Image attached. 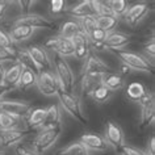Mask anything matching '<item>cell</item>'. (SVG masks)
I'll return each mask as SVG.
<instances>
[{"label":"cell","instance_id":"6da1fadb","mask_svg":"<svg viewBox=\"0 0 155 155\" xmlns=\"http://www.w3.org/2000/svg\"><path fill=\"white\" fill-rule=\"evenodd\" d=\"M57 96H58V99H59L62 108H63L71 117H74L78 122L82 124V125H87L88 117L83 112L82 103H80V100L78 96H75L72 92H66L63 90L58 91Z\"/></svg>","mask_w":155,"mask_h":155},{"label":"cell","instance_id":"7a4b0ae2","mask_svg":"<svg viewBox=\"0 0 155 155\" xmlns=\"http://www.w3.org/2000/svg\"><path fill=\"white\" fill-rule=\"evenodd\" d=\"M116 55L122 61L124 66H126L129 70H134V71H143V72H150L154 74V63H151L149 59L145 57L139 55L137 53L127 51V50H112Z\"/></svg>","mask_w":155,"mask_h":155},{"label":"cell","instance_id":"3957f363","mask_svg":"<svg viewBox=\"0 0 155 155\" xmlns=\"http://www.w3.org/2000/svg\"><path fill=\"white\" fill-rule=\"evenodd\" d=\"M54 68H55V78L61 86V90L71 92L75 87V75H74L67 61L55 54L54 55Z\"/></svg>","mask_w":155,"mask_h":155},{"label":"cell","instance_id":"277c9868","mask_svg":"<svg viewBox=\"0 0 155 155\" xmlns=\"http://www.w3.org/2000/svg\"><path fill=\"white\" fill-rule=\"evenodd\" d=\"M36 86L38 87V91L45 96H54L61 90V86L58 83L55 75L51 71H41L37 75Z\"/></svg>","mask_w":155,"mask_h":155},{"label":"cell","instance_id":"5b68a950","mask_svg":"<svg viewBox=\"0 0 155 155\" xmlns=\"http://www.w3.org/2000/svg\"><path fill=\"white\" fill-rule=\"evenodd\" d=\"M59 135H61V127L44 129L37 135V138L34 139V142H33L34 151H36L37 154H42V153H45V151H48L50 147L57 142Z\"/></svg>","mask_w":155,"mask_h":155},{"label":"cell","instance_id":"8992f818","mask_svg":"<svg viewBox=\"0 0 155 155\" xmlns=\"http://www.w3.org/2000/svg\"><path fill=\"white\" fill-rule=\"evenodd\" d=\"M113 72L109 66H108L105 62H103V59L96 55V54L90 53L88 57L86 58V63H84L83 67V74H87V75H107V74Z\"/></svg>","mask_w":155,"mask_h":155},{"label":"cell","instance_id":"52a82bcc","mask_svg":"<svg viewBox=\"0 0 155 155\" xmlns=\"http://www.w3.org/2000/svg\"><path fill=\"white\" fill-rule=\"evenodd\" d=\"M13 25H26V26H30V28L36 29V28H40V29H55V24L53 21L45 18L44 16L41 15H37V13H29V15H22L20 18H17L15 21Z\"/></svg>","mask_w":155,"mask_h":155},{"label":"cell","instance_id":"ba28073f","mask_svg":"<svg viewBox=\"0 0 155 155\" xmlns=\"http://www.w3.org/2000/svg\"><path fill=\"white\" fill-rule=\"evenodd\" d=\"M105 141L108 146H112L114 150L120 151V149L125 145V138H124L122 129L114 122L108 121L105 126Z\"/></svg>","mask_w":155,"mask_h":155},{"label":"cell","instance_id":"9c48e42d","mask_svg":"<svg viewBox=\"0 0 155 155\" xmlns=\"http://www.w3.org/2000/svg\"><path fill=\"white\" fill-rule=\"evenodd\" d=\"M26 51L29 53L30 58L34 61V63L38 66V68L42 70V71H51V59H50L49 54L46 53V50L41 46L37 45H30L28 46V50Z\"/></svg>","mask_w":155,"mask_h":155},{"label":"cell","instance_id":"30bf717a","mask_svg":"<svg viewBox=\"0 0 155 155\" xmlns=\"http://www.w3.org/2000/svg\"><path fill=\"white\" fill-rule=\"evenodd\" d=\"M46 48L53 49L55 54L59 57H72L74 54V46H72V40L70 38H63V37H55L50 38V40L45 44Z\"/></svg>","mask_w":155,"mask_h":155},{"label":"cell","instance_id":"8fae6325","mask_svg":"<svg viewBox=\"0 0 155 155\" xmlns=\"http://www.w3.org/2000/svg\"><path fill=\"white\" fill-rule=\"evenodd\" d=\"M30 103L28 101H16V100H0V112H4L8 114L22 117L28 112H30Z\"/></svg>","mask_w":155,"mask_h":155},{"label":"cell","instance_id":"7c38bea8","mask_svg":"<svg viewBox=\"0 0 155 155\" xmlns=\"http://www.w3.org/2000/svg\"><path fill=\"white\" fill-rule=\"evenodd\" d=\"M79 142L83 143L88 151H99V153H103V151L108 150V143L105 141V138L101 137L100 134H94V133L83 134L80 137Z\"/></svg>","mask_w":155,"mask_h":155},{"label":"cell","instance_id":"4fadbf2b","mask_svg":"<svg viewBox=\"0 0 155 155\" xmlns=\"http://www.w3.org/2000/svg\"><path fill=\"white\" fill-rule=\"evenodd\" d=\"M72 46H74V54L72 57H75L76 59L82 61L86 59L90 54V41H88V37L84 34L83 32L78 33L75 37L72 38Z\"/></svg>","mask_w":155,"mask_h":155},{"label":"cell","instance_id":"5bb4252c","mask_svg":"<svg viewBox=\"0 0 155 155\" xmlns=\"http://www.w3.org/2000/svg\"><path fill=\"white\" fill-rule=\"evenodd\" d=\"M149 11H150L149 5L143 4V3H138V4L129 7L126 11V13L124 15V17H125V21L130 26H135L147 13H149Z\"/></svg>","mask_w":155,"mask_h":155},{"label":"cell","instance_id":"9a60e30c","mask_svg":"<svg viewBox=\"0 0 155 155\" xmlns=\"http://www.w3.org/2000/svg\"><path fill=\"white\" fill-rule=\"evenodd\" d=\"M130 41H131V37L125 33L112 32V33H108L105 41L103 42V46H104V49L120 50V49H122L124 46H126Z\"/></svg>","mask_w":155,"mask_h":155},{"label":"cell","instance_id":"2e32d148","mask_svg":"<svg viewBox=\"0 0 155 155\" xmlns=\"http://www.w3.org/2000/svg\"><path fill=\"white\" fill-rule=\"evenodd\" d=\"M29 133H30V130H21V129L0 131V146L11 147V146L16 145V143L22 141Z\"/></svg>","mask_w":155,"mask_h":155},{"label":"cell","instance_id":"e0dca14e","mask_svg":"<svg viewBox=\"0 0 155 155\" xmlns=\"http://www.w3.org/2000/svg\"><path fill=\"white\" fill-rule=\"evenodd\" d=\"M70 15L79 18L83 17H96L97 16V11H96V2L92 0H84L79 3L78 5L72 7L70 11Z\"/></svg>","mask_w":155,"mask_h":155},{"label":"cell","instance_id":"ac0fdd59","mask_svg":"<svg viewBox=\"0 0 155 155\" xmlns=\"http://www.w3.org/2000/svg\"><path fill=\"white\" fill-rule=\"evenodd\" d=\"M45 129H55L61 127V110L58 105H50L46 108V117L44 122Z\"/></svg>","mask_w":155,"mask_h":155},{"label":"cell","instance_id":"d6986e66","mask_svg":"<svg viewBox=\"0 0 155 155\" xmlns=\"http://www.w3.org/2000/svg\"><path fill=\"white\" fill-rule=\"evenodd\" d=\"M24 67L20 64V63H15L12 64L8 70H5V76H4V84L9 88H15L17 87L18 84V80H20V76H21V72Z\"/></svg>","mask_w":155,"mask_h":155},{"label":"cell","instance_id":"ffe728a7","mask_svg":"<svg viewBox=\"0 0 155 155\" xmlns=\"http://www.w3.org/2000/svg\"><path fill=\"white\" fill-rule=\"evenodd\" d=\"M45 117H46V108H36V109L30 110L28 121H26L28 130L37 129V127H40V126H44Z\"/></svg>","mask_w":155,"mask_h":155},{"label":"cell","instance_id":"44dd1931","mask_svg":"<svg viewBox=\"0 0 155 155\" xmlns=\"http://www.w3.org/2000/svg\"><path fill=\"white\" fill-rule=\"evenodd\" d=\"M101 86L108 88L110 92L120 91L124 87V79L120 75H117V74L110 72L101 76Z\"/></svg>","mask_w":155,"mask_h":155},{"label":"cell","instance_id":"7402d4cb","mask_svg":"<svg viewBox=\"0 0 155 155\" xmlns=\"http://www.w3.org/2000/svg\"><path fill=\"white\" fill-rule=\"evenodd\" d=\"M22 117L13 114H8L4 112H0V131H7V130H13L18 129L21 124Z\"/></svg>","mask_w":155,"mask_h":155},{"label":"cell","instance_id":"603a6c76","mask_svg":"<svg viewBox=\"0 0 155 155\" xmlns=\"http://www.w3.org/2000/svg\"><path fill=\"white\" fill-rule=\"evenodd\" d=\"M34 33V29L26 25H13V29L11 30V40L13 42H20V41H25L30 38Z\"/></svg>","mask_w":155,"mask_h":155},{"label":"cell","instance_id":"cb8c5ba5","mask_svg":"<svg viewBox=\"0 0 155 155\" xmlns=\"http://www.w3.org/2000/svg\"><path fill=\"white\" fill-rule=\"evenodd\" d=\"M99 86H101V76L100 75H87L82 76V90L86 95H91Z\"/></svg>","mask_w":155,"mask_h":155},{"label":"cell","instance_id":"d4e9b609","mask_svg":"<svg viewBox=\"0 0 155 155\" xmlns=\"http://www.w3.org/2000/svg\"><path fill=\"white\" fill-rule=\"evenodd\" d=\"M17 63H20L25 70H29V71L34 72L36 75H38L41 72V70L34 63V61L30 58L29 53L26 50H18L17 51Z\"/></svg>","mask_w":155,"mask_h":155},{"label":"cell","instance_id":"484cf974","mask_svg":"<svg viewBox=\"0 0 155 155\" xmlns=\"http://www.w3.org/2000/svg\"><path fill=\"white\" fill-rule=\"evenodd\" d=\"M82 30H80V26L78 24L76 21L74 20H68L63 22V24L61 25V29H59V37H63V38H70V40H72L74 37L76 36L78 33H80Z\"/></svg>","mask_w":155,"mask_h":155},{"label":"cell","instance_id":"4316f807","mask_svg":"<svg viewBox=\"0 0 155 155\" xmlns=\"http://www.w3.org/2000/svg\"><path fill=\"white\" fill-rule=\"evenodd\" d=\"M57 155H90V151L86 149V146L80 142H74L67 147L58 150Z\"/></svg>","mask_w":155,"mask_h":155},{"label":"cell","instance_id":"83f0119b","mask_svg":"<svg viewBox=\"0 0 155 155\" xmlns=\"http://www.w3.org/2000/svg\"><path fill=\"white\" fill-rule=\"evenodd\" d=\"M146 91H147L146 87L143 86L142 83L133 82V83H130L129 86H127L126 95H127V97H129L131 101H137L138 103V100L146 94Z\"/></svg>","mask_w":155,"mask_h":155},{"label":"cell","instance_id":"f1b7e54d","mask_svg":"<svg viewBox=\"0 0 155 155\" xmlns=\"http://www.w3.org/2000/svg\"><path fill=\"white\" fill-rule=\"evenodd\" d=\"M155 120V103H151L149 105L142 108V114H141V127H147L153 125Z\"/></svg>","mask_w":155,"mask_h":155},{"label":"cell","instance_id":"f546056e","mask_svg":"<svg viewBox=\"0 0 155 155\" xmlns=\"http://www.w3.org/2000/svg\"><path fill=\"white\" fill-rule=\"evenodd\" d=\"M96 24H97V28L103 29L104 32H107V33H110L112 30L117 26L118 18L114 16H104V17L97 16L96 17Z\"/></svg>","mask_w":155,"mask_h":155},{"label":"cell","instance_id":"4dcf8cb0","mask_svg":"<svg viewBox=\"0 0 155 155\" xmlns=\"http://www.w3.org/2000/svg\"><path fill=\"white\" fill-rule=\"evenodd\" d=\"M37 82V75L29 70H22L21 72V76H20V80H18V84L17 87L21 88V90H25V88H29L30 86L36 84Z\"/></svg>","mask_w":155,"mask_h":155},{"label":"cell","instance_id":"1f68e13d","mask_svg":"<svg viewBox=\"0 0 155 155\" xmlns=\"http://www.w3.org/2000/svg\"><path fill=\"white\" fill-rule=\"evenodd\" d=\"M112 95H113V92H110L108 88H105L104 86H99L90 96L97 103H108L110 100Z\"/></svg>","mask_w":155,"mask_h":155},{"label":"cell","instance_id":"d6a6232c","mask_svg":"<svg viewBox=\"0 0 155 155\" xmlns=\"http://www.w3.org/2000/svg\"><path fill=\"white\" fill-rule=\"evenodd\" d=\"M80 26V30L88 37L90 34L94 32V30L97 28V24H96V17H83L80 18V21L78 22Z\"/></svg>","mask_w":155,"mask_h":155},{"label":"cell","instance_id":"836d02e7","mask_svg":"<svg viewBox=\"0 0 155 155\" xmlns=\"http://www.w3.org/2000/svg\"><path fill=\"white\" fill-rule=\"evenodd\" d=\"M108 3H109V5H110L113 16L117 18L120 16H124V15L126 13L127 8H129V5H127V3L125 0H113V2H108Z\"/></svg>","mask_w":155,"mask_h":155},{"label":"cell","instance_id":"e575fe53","mask_svg":"<svg viewBox=\"0 0 155 155\" xmlns=\"http://www.w3.org/2000/svg\"><path fill=\"white\" fill-rule=\"evenodd\" d=\"M17 51L15 48L11 49H2L0 48V63H4V62H16L17 63Z\"/></svg>","mask_w":155,"mask_h":155},{"label":"cell","instance_id":"d590c367","mask_svg":"<svg viewBox=\"0 0 155 155\" xmlns=\"http://www.w3.org/2000/svg\"><path fill=\"white\" fill-rule=\"evenodd\" d=\"M120 154L122 155H147L145 151L137 149V147H133V146H129V145H124L121 149L118 151Z\"/></svg>","mask_w":155,"mask_h":155},{"label":"cell","instance_id":"8d00e7d4","mask_svg":"<svg viewBox=\"0 0 155 155\" xmlns=\"http://www.w3.org/2000/svg\"><path fill=\"white\" fill-rule=\"evenodd\" d=\"M0 48L2 49H11L13 48V41L11 40L9 34H7L5 32H3L0 29Z\"/></svg>","mask_w":155,"mask_h":155},{"label":"cell","instance_id":"74e56055","mask_svg":"<svg viewBox=\"0 0 155 155\" xmlns=\"http://www.w3.org/2000/svg\"><path fill=\"white\" fill-rule=\"evenodd\" d=\"M64 5H66V3L63 0H51L50 2V12L53 15H58V13L63 12Z\"/></svg>","mask_w":155,"mask_h":155},{"label":"cell","instance_id":"f35d334b","mask_svg":"<svg viewBox=\"0 0 155 155\" xmlns=\"http://www.w3.org/2000/svg\"><path fill=\"white\" fill-rule=\"evenodd\" d=\"M143 53H145V58L146 59H149L150 58V62L153 63L154 62V55H155V44H154V41H151L150 44H147L145 46V49H143Z\"/></svg>","mask_w":155,"mask_h":155},{"label":"cell","instance_id":"ab89813d","mask_svg":"<svg viewBox=\"0 0 155 155\" xmlns=\"http://www.w3.org/2000/svg\"><path fill=\"white\" fill-rule=\"evenodd\" d=\"M151 103H154V95L151 94V92H149V91H146V94L138 100V104L142 108L146 107V105H149V104H151Z\"/></svg>","mask_w":155,"mask_h":155},{"label":"cell","instance_id":"60d3db41","mask_svg":"<svg viewBox=\"0 0 155 155\" xmlns=\"http://www.w3.org/2000/svg\"><path fill=\"white\" fill-rule=\"evenodd\" d=\"M17 3H18V5H20L21 12L24 15H29L30 9H32V7L34 4V2H32V0H22V2H17Z\"/></svg>","mask_w":155,"mask_h":155},{"label":"cell","instance_id":"b9f144b4","mask_svg":"<svg viewBox=\"0 0 155 155\" xmlns=\"http://www.w3.org/2000/svg\"><path fill=\"white\" fill-rule=\"evenodd\" d=\"M17 155H41V154H37L36 151H32L29 149H26V147H17Z\"/></svg>","mask_w":155,"mask_h":155},{"label":"cell","instance_id":"7bdbcfd3","mask_svg":"<svg viewBox=\"0 0 155 155\" xmlns=\"http://www.w3.org/2000/svg\"><path fill=\"white\" fill-rule=\"evenodd\" d=\"M147 155H155V138L151 137L150 139V143H149V147H147Z\"/></svg>","mask_w":155,"mask_h":155},{"label":"cell","instance_id":"ee69618b","mask_svg":"<svg viewBox=\"0 0 155 155\" xmlns=\"http://www.w3.org/2000/svg\"><path fill=\"white\" fill-rule=\"evenodd\" d=\"M7 3L5 2H0V18H3L4 17V15H5V12H7Z\"/></svg>","mask_w":155,"mask_h":155},{"label":"cell","instance_id":"f6af8a7d","mask_svg":"<svg viewBox=\"0 0 155 155\" xmlns=\"http://www.w3.org/2000/svg\"><path fill=\"white\" fill-rule=\"evenodd\" d=\"M4 76H5V68L0 63V84H4Z\"/></svg>","mask_w":155,"mask_h":155},{"label":"cell","instance_id":"bcb514c9","mask_svg":"<svg viewBox=\"0 0 155 155\" xmlns=\"http://www.w3.org/2000/svg\"><path fill=\"white\" fill-rule=\"evenodd\" d=\"M7 91H9V88L5 86V84H0V100L3 99V96L7 94Z\"/></svg>","mask_w":155,"mask_h":155},{"label":"cell","instance_id":"7dc6e473","mask_svg":"<svg viewBox=\"0 0 155 155\" xmlns=\"http://www.w3.org/2000/svg\"><path fill=\"white\" fill-rule=\"evenodd\" d=\"M121 70H122V72H124V74H129V72H130V70H129V68H127V67H126V66H124V64H122V67H121Z\"/></svg>","mask_w":155,"mask_h":155},{"label":"cell","instance_id":"c3c4849f","mask_svg":"<svg viewBox=\"0 0 155 155\" xmlns=\"http://www.w3.org/2000/svg\"><path fill=\"white\" fill-rule=\"evenodd\" d=\"M0 155H8V154L4 153V151H0Z\"/></svg>","mask_w":155,"mask_h":155},{"label":"cell","instance_id":"681fc988","mask_svg":"<svg viewBox=\"0 0 155 155\" xmlns=\"http://www.w3.org/2000/svg\"><path fill=\"white\" fill-rule=\"evenodd\" d=\"M103 155H108V154H103Z\"/></svg>","mask_w":155,"mask_h":155}]
</instances>
